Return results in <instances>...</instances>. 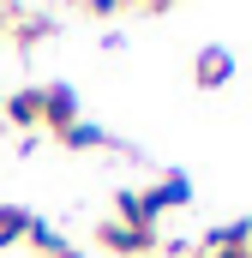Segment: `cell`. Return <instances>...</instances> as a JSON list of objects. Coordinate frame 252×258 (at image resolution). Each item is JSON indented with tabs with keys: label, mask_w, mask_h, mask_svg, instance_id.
Listing matches in <instances>:
<instances>
[{
	"label": "cell",
	"mask_w": 252,
	"mask_h": 258,
	"mask_svg": "<svg viewBox=\"0 0 252 258\" xmlns=\"http://www.w3.org/2000/svg\"><path fill=\"white\" fill-rule=\"evenodd\" d=\"M96 246L108 258H156L162 252V228H150V222H96Z\"/></svg>",
	"instance_id": "obj_1"
},
{
	"label": "cell",
	"mask_w": 252,
	"mask_h": 258,
	"mask_svg": "<svg viewBox=\"0 0 252 258\" xmlns=\"http://www.w3.org/2000/svg\"><path fill=\"white\" fill-rule=\"evenodd\" d=\"M138 198H144V216H150V222H162L168 210H186V204H192V174L168 168V174H162L156 186H144Z\"/></svg>",
	"instance_id": "obj_2"
},
{
	"label": "cell",
	"mask_w": 252,
	"mask_h": 258,
	"mask_svg": "<svg viewBox=\"0 0 252 258\" xmlns=\"http://www.w3.org/2000/svg\"><path fill=\"white\" fill-rule=\"evenodd\" d=\"M228 78H234V54H228L222 42H204V48L192 54V84H198V90H222Z\"/></svg>",
	"instance_id": "obj_3"
},
{
	"label": "cell",
	"mask_w": 252,
	"mask_h": 258,
	"mask_svg": "<svg viewBox=\"0 0 252 258\" xmlns=\"http://www.w3.org/2000/svg\"><path fill=\"white\" fill-rule=\"evenodd\" d=\"M72 120H78V90H72L66 78H48V84H42V126L66 132Z\"/></svg>",
	"instance_id": "obj_4"
},
{
	"label": "cell",
	"mask_w": 252,
	"mask_h": 258,
	"mask_svg": "<svg viewBox=\"0 0 252 258\" xmlns=\"http://www.w3.org/2000/svg\"><path fill=\"white\" fill-rule=\"evenodd\" d=\"M66 150H132V144H120L114 132H102V126H90V120H72L66 132H54Z\"/></svg>",
	"instance_id": "obj_5"
},
{
	"label": "cell",
	"mask_w": 252,
	"mask_h": 258,
	"mask_svg": "<svg viewBox=\"0 0 252 258\" xmlns=\"http://www.w3.org/2000/svg\"><path fill=\"white\" fill-rule=\"evenodd\" d=\"M0 108H6V120H12V126H24V132H30V126H42V84H24V90H12Z\"/></svg>",
	"instance_id": "obj_6"
},
{
	"label": "cell",
	"mask_w": 252,
	"mask_h": 258,
	"mask_svg": "<svg viewBox=\"0 0 252 258\" xmlns=\"http://www.w3.org/2000/svg\"><path fill=\"white\" fill-rule=\"evenodd\" d=\"M0 18L12 24V42H24V48L54 36V18H42V12H0Z\"/></svg>",
	"instance_id": "obj_7"
},
{
	"label": "cell",
	"mask_w": 252,
	"mask_h": 258,
	"mask_svg": "<svg viewBox=\"0 0 252 258\" xmlns=\"http://www.w3.org/2000/svg\"><path fill=\"white\" fill-rule=\"evenodd\" d=\"M30 234V210H18V204H0V252L6 246H18Z\"/></svg>",
	"instance_id": "obj_8"
},
{
	"label": "cell",
	"mask_w": 252,
	"mask_h": 258,
	"mask_svg": "<svg viewBox=\"0 0 252 258\" xmlns=\"http://www.w3.org/2000/svg\"><path fill=\"white\" fill-rule=\"evenodd\" d=\"M24 240H30V246H36L42 258H48V252H60V246H72V240H66L60 228H48L42 216H30V234H24Z\"/></svg>",
	"instance_id": "obj_9"
},
{
	"label": "cell",
	"mask_w": 252,
	"mask_h": 258,
	"mask_svg": "<svg viewBox=\"0 0 252 258\" xmlns=\"http://www.w3.org/2000/svg\"><path fill=\"white\" fill-rule=\"evenodd\" d=\"M192 258H246V246H222V240H210V234H204V240L192 246Z\"/></svg>",
	"instance_id": "obj_10"
},
{
	"label": "cell",
	"mask_w": 252,
	"mask_h": 258,
	"mask_svg": "<svg viewBox=\"0 0 252 258\" xmlns=\"http://www.w3.org/2000/svg\"><path fill=\"white\" fill-rule=\"evenodd\" d=\"M48 258H84V252H78V246H60V252H48Z\"/></svg>",
	"instance_id": "obj_11"
}]
</instances>
